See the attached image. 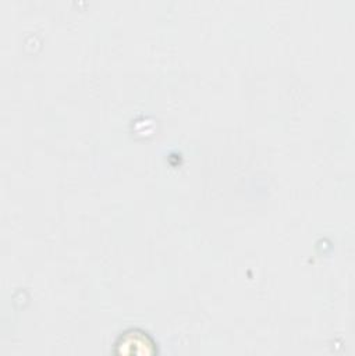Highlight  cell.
Wrapping results in <instances>:
<instances>
[{"label": "cell", "instance_id": "obj_1", "mask_svg": "<svg viewBox=\"0 0 355 356\" xmlns=\"http://www.w3.org/2000/svg\"><path fill=\"white\" fill-rule=\"evenodd\" d=\"M114 353L124 356H150L156 353V342L141 328H128L117 338Z\"/></svg>", "mask_w": 355, "mask_h": 356}]
</instances>
